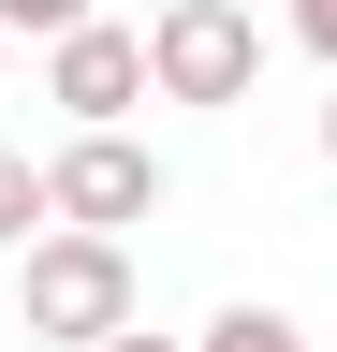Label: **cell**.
<instances>
[{
	"instance_id": "6da1fadb",
	"label": "cell",
	"mask_w": 337,
	"mask_h": 352,
	"mask_svg": "<svg viewBox=\"0 0 337 352\" xmlns=\"http://www.w3.org/2000/svg\"><path fill=\"white\" fill-rule=\"evenodd\" d=\"M15 308H30V338H59V352H103L117 323H132V235H89V220H45V235L15 250Z\"/></svg>"
},
{
	"instance_id": "7a4b0ae2",
	"label": "cell",
	"mask_w": 337,
	"mask_h": 352,
	"mask_svg": "<svg viewBox=\"0 0 337 352\" xmlns=\"http://www.w3.org/2000/svg\"><path fill=\"white\" fill-rule=\"evenodd\" d=\"M147 74H161V103H249V88H264L249 0H161L147 15Z\"/></svg>"
},
{
	"instance_id": "3957f363",
	"label": "cell",
	"mask_w": 337,
	"mask_h": 352,
	"mask_svg": "<svg viewBox=\"0 0 337 352\" xmlns=\"http://www.w3.org/2000/svg\"><path fill=\"white\" fill-rule=\"evenodd\" d=\"M45 103H59L73 132H103V118L161 103V74H147V30H117V15H73V30L45 44Z\"/></svg>"
},
{
	"instance_id": "277c9868",
	"label": "cell",
	"mask_w": 337,
	"mask_h": 352,
	"mask_svg": "<svg viewBox=\"0 0 337 352\" xmlns=\"http://www.w3.org/2000/svg\"><path fill=\"white\" fill-rule=\"evenodd\" d=\"M45 176H59V220H89V235H132V220H161V162L132 147V118L73 132V147H59Z\"/></svg>"
},
{
	"instance_id": "5b68a950",
	"label": "cell",
	"mask_w": 337,
	"mask_h": 352,
	"mask_svg": "<svg viewBox=\"0 0 337 352\" xmlns=\"http://www.w3.org/2000/svg\"><path fill=\"white\" fill-rule=\"evenodd\" d=\"M45 220H59V176L30 162V147H0V235L30 250V235H45Z\"/></svg>"
},
{
	"instance_id": "8992f818",
	"label": "cell",
	"mask_w": 337,
	"mask_h": 352,
	"mask_svg": "<svg viewBox=\"0 0 337 352\" xmlns=\"http://www.w3.org/2000/svg\"><path fill=\"white\" fill-rule=\"evenodd\" d=\"M191 352H323V338H308V323H279V308H220Z\"/></svg>"
},
{
	"instance_id": "52a82bcc",
	"label": "cell",
	"mask_w": 337,
	"mask_h": 352,
	"mask_svg": "<svg viewBox=\"0 0 337 352\" xmlns=\"http://www.w3.org/2000/svg\"><path fill=\"white\" fill-rule=\"evenodd\" d=\"M73 15H103V0H0V30H45V44H59Z\"/></svg>"
},
{
	"instance_id": "ba28073f",
	"label": "cell",
	"mask_w": 337,
	"mask_h": 352,
	"mask_svg": "<svg viewBox=\"0 0 337 352\" xmlns=\"http://www.w3.org/2000/svg\"><path fill=\"white\" fill-rule=\"evenodd\" d=\"M279 15H293V44H308V59L337 74V0H279Z\"/></svg>"
},
{
	"instance_id": "9c48e42d",
	"label": "cell",
	"mask_w": 337,
	"mask_h": 352,
	"mask_svg": "<svg viewBox=\"0 0 337 352\" xmlns=\"http://www.w3.org/2000/svg\"><path fill=\"white\" fill-rule=\"evenodd\" d=\"M103 352H191V338H147V323H117V338H103Z\"/></svg>"
},
{
	"instance_id": "30bf717a",
	"label": "cell",
	"mask_w": 337,
	"mask_h": 352,
	"mask_svg": "<svg viewBox=\"0 0 337 352\" xmlns=\"http://www.w3.org/2000/svg\"><path fill=\"white\" fill-rule=\"evenodd\" d=\"M323 162H337V88H323Z\"/></svg>"
},
{
	"instance_id": "8fae6325",
	"label": "cell",
	"mask_w": 337,
	"mask_h": 352,
	"mask_svg": "<svg viewBox=\"0 0 337 352\" xmlns=\"http://www.w3.org/2000/svg\"><path fill=\"white\" fill-rule=\"evenodd\" d=\"M0 59H15V30H0Z\"/></svg>"
}]
</instances>
